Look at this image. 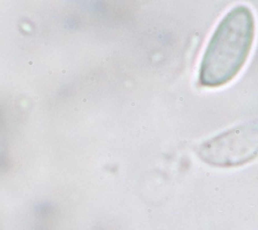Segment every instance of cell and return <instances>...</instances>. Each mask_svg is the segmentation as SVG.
<instances>
[{
	"instance_id": "cell-2",
	"label": "cell",
	"mask_w": 258,
	"mask_h": 230,
	"mask_svg": "<svg viewBox=\"0 0 258 230\" xmlns=\"http://www.w3.org/2000/svg\"><path fill=\"white\" fill-rule=\"evenodd\" d=\"M256 123L240 126L203 143L199 149L201 159L219 167H233L247 163L257 153Z\"/></svg>"
},
{
	"instance_id": "cell-1",
	"label": "cell",
	"mask_w": 258,
	"mask_h": 230,
	"mask_svg": "<svg viewBox=\"0 0 258 230\" xmlns=\"http://www.w3.org/2000/svg\"><path fill=\"white\" fill-rule=\"evenodd\" d=\"M254 28L249 7L239 5L226 14L204 53L199 75L201 85L216 88L236 77L250 53Z\"/></svg>"
}]
</instances>
